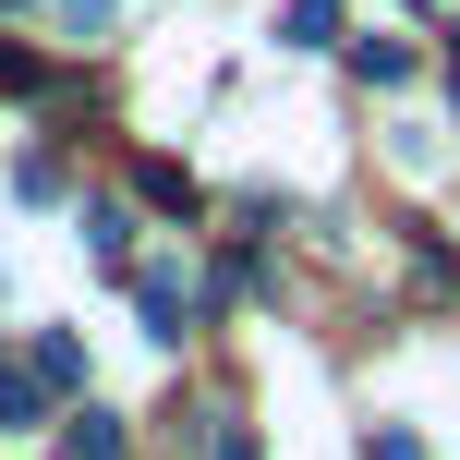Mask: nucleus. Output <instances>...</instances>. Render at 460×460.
<instances>
[{
  "label": "nucleus",
  "mask_w": 460,
  "mask_h": 460,
  "mask_svg": "<svg viewBox=\"0 0 460 460\" xmlns=\"http://www.w3.org/2000/svg\"><path fill=\"white\" fill-rule=\"evenodd\" d=\"M37 388H85V340L49 327V340H37Z\"/></svg>",
  "instance_id": "nucleus-1"
},
{
  "label": "nucleus",
  "mask_w": 460,
  "mask_h": 460,
  "mask_svg": "<svg viewBox=\"0 0 460 460\" xmlns=\"http://www.w3.org/2000/svg\"><path fill=\"white\" fill-rule=\"evenodd\" d=\"M376 460H424V448H412V437H400V424H376Z\"/></svg>",
  "instance_id": "nucleus-7"
},
{
  "label": "nucleus",
  "mask_w": 460,
  "mask_h": 460,
  "mask_svg": "<svg viewBox=\"0 0 460 460\" xmlns=\"http://www.w3.org/2000/svg\"><path fill=\"white\" fill-rule=\"evenodd\" d=\"M61 24H73V37L97 49V37H110V0H61Z\"/></svg>",
  "instance_id": "nucleus-6"
},
{
  "label": "nucleus",
  "mask_w": 460,
  "mask_h": 460,
  "mask_svg": "<svg viewBox=\"0 0 460 460\" xmlns=\"http://www.w3.org/2000/svg\"><path fill=\"white\" fill-rule=\"evenodd\" d=\"M85 243H97V267H134V218L121 207H85Z\"/></svg>",
  "instance_id": "nucleus-2"
},
{
  "label": "nucleus",
  "mask_w": 460,
  "mask_h": 460,
  "mask_svg": "<svg viewBox=\"0 0 460 460\" xmlns=\"http://www.w3.org/2000/svg\"><path fill=\"white\" fill-rule=\"evenodd\" d=\"M61 460H121V424H110V412H73V437H61Z\"/></svg>",
  "instance_id": "nucleus-3"
},
{
  "label": "nucleus",
  "mask_w": 460,
  "mask_h": 460,
  "mask_svg": "<svg viewBox=\"0 0 460 460\" xmlns=\"http://www.w3.org/2000/svg\"><path fill=\"white\" fill-rule=\"evenodd\" d=\"M291 49H340V0H291Z\"/></svg>",
  "instance_id": "nucleus-5"
},
{
  "label": "nucleus",
  "mask_w": 460,
  "mask_h": 460,
  "mask_svg": "<svg viewBox=\"0 0 460 460\" xmlns=\"http://www.w3.org/2000/svg\"><path fill=\"white\" fill-rule=\"evenodd\" d=\"M218 460H254V437H230V448H218Z\"/></svg>",
  "instance_id": "nucleus-8"
},
{
  "label": "nucleus",
  "mask_w": 460,
  "mask_h": 460,
  "mask_svg": "<svg viewBox=\"0 0 460 460\" xmlns=\"http://www.w3.org/2000/svg\"><path fill=\"white\" fill-rule=\"evenodd\" d=\"M134 303H146V340H182V291L170 279H134Z\"/></svg>",
  "instance_id": "nucleus-4"
}]
</instances>
